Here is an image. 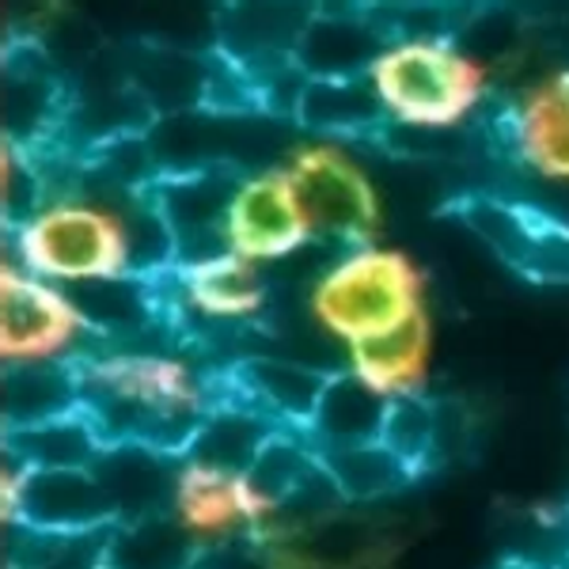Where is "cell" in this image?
<instances>
[{"label":"cell","mask_w":569,"mask_h":569,"mask_svg":"<svg viewBox=\"0 0 569 569\" xmlns=\"http://www.w3.org/2000/svg\"><path fill=\"white\" fill-rule=\"evenodd\" d=\"M201 543L176 520V512L122 520L107 531L103 569H198Z\"/></svg>","instance_id":"cell-14"},{"label":"cell","mask_w":569,"mask_h":569,"mask_svg":"<svg viewBox=\"0 0 569 569\" xmlns=\"http://www.w3.org/2000/svg\"><path fill=\"white\" fill-rule=\"evenodd\" d=\"M281 168L297 187L316 243H327L335 251L380 243V190L350 144L308 137L289 144Z\"/></svg>","instance_id":"cell-4"},{"label":"cell","mask_w":569,"mask_h":569,"mask_svg":"<svg viewBox=\"0 0 569 569\" xmlns=\"http://www.w3.org/2000/svg\"><path fill=\"white\" fill-rule=\"evenodd\" d=\"M96 350L84 316L69 289L4 262L0 270V361L20 365H80Z\"/></svg>","instance_id":"cell-5"},{"label":"cell","mask_w":569,"mask_h":569,"mask_svg":"<svg viewBox=\"0 0 569 569\" xmlns=\"http://www.w3.org/2000/svg\"><path fill=\"white\" fill-rule=\"evenodd\" d=\"M80 410L77 365H20L4 369V433Z\"/></svg>","instance_id":"cell-15"},{"label":"cell","mask_w":569,"mask_h":569,"mask_svg":"<svg viewBox=\"0 0 569 569\" xmlns=\"http://www.w3.org/2000/svg\"><path fill=\"white\" fill-rule=\"evenodd\" d=\"M80 369V407L103 445H141L182 456L198 421L224 391L198 361L156 346H96Z\"/></svg>","instance_id":"cell-1"},{"label":"cell","mask_w":569,"mask_h":569,"mask_svg":"<svg viewBox=\"0 0 569 569\" xmlns=\"http://www.w3.org/2000/svg\"><path fill=\"white\" fill-rule=\"evenodd\" d=\"M440 437V418L429 402V395H407V399H391L388 426H383V445L395 452V460L407 467L410 475L433 456Z\"/></svg>","instance_id":"cell-17"},{"label":"cell","mask_w":569,"mask_h":569,"mask_svg":"<svg viewBox=\"0 0 569 569\" xmlns=\"http://www.w3.org/2000/svg\"><path fill=\"white\" fill-rule=\"evenodd\" d=\"M330 372L335 369H319V365L292 353H251L240 357L224 372V380L243 402L262 410L273 426L300 429L305 433L319 399L327 391Z\"/></svg>","instance_id":"cell-10"},{"label":"cell","mask_w":569,"mask_h":569,"mask_svg":"<svg viewBox=\"0 0 569 569\" xmlns=\"http://www.w3.org/2000/svg\"><path fill=\"white\" fill-rule=\"evenodd\" d=\"M305 308L308 323L346 353L361 338L426 311V281L407 251L365 243L335 251L308 284Z\"/></svg>","instance_id":"cell-3"},{"label":"cell","mask_w":569,"mask_h":569,"mask_svg":"<svg viewBox=\"0 0 569 569\" xmlns=\"http://www.w3.org/2000/svg\"><path fill=\"white\" fill-rule=\"evenodd\" d=\"M224 247L262 270L292 262L316 247L308 213L281 163L236 176L224 217Z\"/></svg>","instance_id":"cell-6"},{"label":"cell","mask_w":569,"mask_h":569,"mask_svg":"<svg viewBox=\"0 0 569 569\" xmlns=\"http://www.w3.org/2000/svg\"><path fill=\"white\" fill-rule=\"evenodd\" d=\"M388 410H391V399H383L380 391H372L369 383H361L353 372L335 369L305 433L319 452L372 445V440L383 437Z\"/></svg>","instance_id":"cell-13"},{"label":"cell","mask_w":569,"mask_h":569,"mask_svg":"<svg viewBox=\"0 0 569 569\" xmlns=\"http://www.w3.org/2000/svg\"><path fill=\"white\" fill-rule=\"evenodd\" d=\"M562 569H569V558H566V562H562Z\"/></svg>","instance_id":"cell-18"},{"label":"cell","mask_w":569,"mask_h":569,"mask_svg":"<svg viewBox=\"0 0 569 569\" xmlns=\"http://www.w3.org/2000/svg\"><path fill=\"white\" fill-rule=\"evenodd\" d=\"M292 114L311 137L350 144L353 137L380 133L388 126L380 99L369 77H338V80H300Z\"/></svg>","instance_id":"cell-12"},{"label":"cell","mask_w":569,"mask_h":569,"mask_svg":"<svg viewBox=\"0 0 569 569\" xmlns=\"http://www.w3.org/2000/svg\"><path fill=\"white\" fill-rule=\"evenodd\" d=\"M4 520L42 536H88L118 525L96 467H23L8 460Z\"/></svg>","instance_id":"cell-7"},{"label":"cell","mask_w":569,"mask_h":569,"mask_svg":"<svg viewBox=\"0 0 569 569\" xmlns=\"http://www.w3.org/2000/svg\"><path fill=\"white\" fill-rule=\"evenodd\" d=\"M103 547L107 531L42 536L16 528V558H8V569H103Z\"/></svg>","instance_id":"cell-16"},{"label":"cell","mask_w":569,"mask_h":569,"mask_svg":"<svg viewBox=\"0 0 569 569\" xmlns=\"http://www.w3.org/2000/svg\"><path fill=\"white\" fill-rule=\"evenodd\" d=\"M342 369L353 372L361 383L380 391L383 399H407L426 395L429 372H433V323L429 311L402 319L380 335L353 342L342 353Z\"/></svg>","instance_id":"cell-11"},{"label":"cell","mask_w":569,"mask_h":569,"mask_svg":"<svg viewBox=\"0 0 569 569\" xmlns=\"http://www.w3.org/2000/svg\"><path fill=\"white\" fill-rule=\"evenodd\" d=\"M501 141L525 176L569 190V69L547 72L509 99Z\"/></svg>","instance_id":"cell-9"},{"label":"cell","mask_w":569,"mask_h":569,"mask_svg":"<svg viewBox=\"0 0 569 569\" xmlns=\"http://www.w3.org/2000/svg\"><path fill=\"white\" fill-rule=\"evenodd\" d=\"M156 284L168 319H190L206 327H251L270 305L266 270L232 251L182 262Z\"/></svg>","instance_id":"cell-8"},{"label":"cell","mask_w":569,"mask_h":569,"mask_svg":"<svg viewBox=\"0 0 569 569\" xmlns=\"http://www.w3.org/2000/svg\"><path fill=\"white\" fill-rule=\"evenodd\" d=\"M369 84L388 126L407 133H456L490 96V69L452 34L415 31L391 34L376 53Z\"/></svg>","instance_id":"cell-2"}]
</instances>
